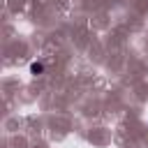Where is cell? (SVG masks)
I'll list each match as a JSON object with an SVG mask.
<instances>
[{"label": "cell", "mask_w": 148, "mask_h": 148, "mask_svg": "<svg viewBox=\"0 0 148 148\" xmlns=\"http://www.w3.org/2000/svg\"><path fill=\"white\" fill-rule=\"evenodd\" d=\"M42 72H44V65H42V62H32V65H30V74H35V76H39Z\"/></svg>", "instance_id": "obj_1"}]
</instances>
